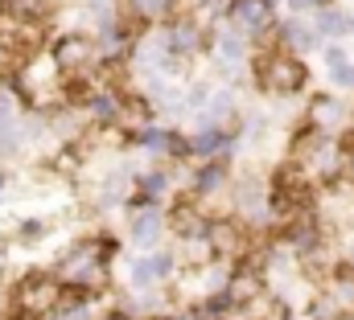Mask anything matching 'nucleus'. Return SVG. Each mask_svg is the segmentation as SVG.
<instances>
[{"mask_svg": "<svg viewBox=\"0 0 354 320\" xmlns=\"http://www.w3.org/2000/svg\"><path fill=\"white\" fill-rule=\"evenodd\" d=\"M136 144H140L145 152H169V148H174V136L161 132V128H145V132L136 136Z\"/></svg>", "mask_w": 354, "mask_h": 320, "instance_id": "obj_9", "label": "nucleus"}, {"mask_svg": "<svg viewBox=\"0 0 354 320\" xmlns=\"http://www.w3.org/2000/svg\"><path fill=\"white\" fill-rule=\"evenodd\" d=\"M62 300H66V283L58 275H46V271L25 275L12 288V308H17V317H25V320H50L62 308Z\"/></svg>", "mask_w": 354, "mask_h": 320, "instance_id": "obj_2", "label": "nucleus"}, {"mask_svg": "<svg viewBox=\"0 0 354 320\" xmlns=\"http://www.w3.org/2000/svg\"><path fill=\"white\" fill-rule=\"evenodd\" d=\"M50 58H54L62 79H75V74H87L91 70V62L99 58V46L91 41L87 33H62L54 41V50H50Z\"/></svg>", "mask_w": 354, "mask_h": 320, "instance_id": "obj_3", "label": "nucleus"}, {"mask_svg": "<svg viewBox=\"0 0 354 320\" xmlns=\"http://www.w3.org/2000/svg\"><path fill=\"white\" fill-rule=\"evenodd\" d=\"M132 12L149 25V21H174L177 0H132Z\"/></svg>", "mask_w": 354, "mask_h": 320, "instance_id": "obj_8", "label": "nucleus"}, {"mask_svg": "<svg viewBox=\"0 0 354 320\" xmlns=\"http://www.w3.org/2000/svg\"><path fill=\"white\" fill-rule=\"evenodd\" d=\"M231 21L239 33H268L272 8H268V0H231Z\"/></svg>", "mask_w": 354, "mask_h": 320, "instance_id": "obj_5", "label": "nucleus"}, {"mask_svg": "<svg viewBox=\"0 0 354 320\" xmlns=\"http://www.w3.org/2000/svg\"><path fill=\"white\" fill-rule=\"evenodd\" d=\"M256 79L264 86L268 94H276V99H284V94H301L305 90V82H309V70H305V62L292 54V50H280L276 41H260V50H256Z\"/></svg>", "mask_w": 354, "mask_h": 320, "instance_id": "obj_1", "label": "nucleus"}, {"mask_svg": "<svg viewBox=\"0 0 354 320\" xmlns=\"http://www.w3.org/2000/svg\"><path fill=\"white\" fill-rule=\"evenodd\" d=\"M231 140H227V128H202L198 136H189V148H194V157H218L223 148H227Z\"/></svg>", "mask_w": 354, "mask_h": 320, "instance_id": "obj_7", "label": "nucleus"}, {"mask_svg": "<svg viewBox=\"0 0 354 320\" xmlns=\"http://www.w3.org/2000/svg\"><path fill=\"white\" fill-rule=\"evenodd\" d=\"M338 320H354V312H342V317H338Z\"/></svg>", "mask_w": 354, "mask_h": 320, "instance_id": "obj_11", "label": "nucleus"}, {"mask_svg": "<svg viewBox=\"0 0 354 320\" xmlns=\"http://www.w3.org/2000/svg\"><path fill=\"white\" fill-rule=\"evenodd\" d=\"M223 185H227V164H223V160H202L189 189H194L198 197H206V193H214V189H223Z\"/></svg>", "mask_w": 354, "mask_h": 320, "instance_id": "obj_6", "label": "nucleus"}, {"mask_svg": "<svg viewBox=\"0 0 354 320\" xmlns=\"http://www.w3.org/2000/svg\"><path fill=\"white\" fill-rule=\"evenodd\" d=\"M165 226H169V214H161L157 206H136V210H132V242L145 246L149 254L157 250V242H161V234H165Z\"/></svg>", "mask_w": 354, "mask_h": 320, "instance_id": "obj_4", "label": "nucleus"}, {"mask_svg": "<svg viewBox=\"0 0 354 320\" xmlns=\"http://www.w3.org/2000/svg\"><path fill=\"white\" fill-rule=\"evenodd\" d=\"M346 177H351V185H354V157H351V164H346Z\"/></svg>", "mask_w": 354, "mask_h": 320, "instance_id": "obj_10", "label": "nucleus"}]
</instances>
